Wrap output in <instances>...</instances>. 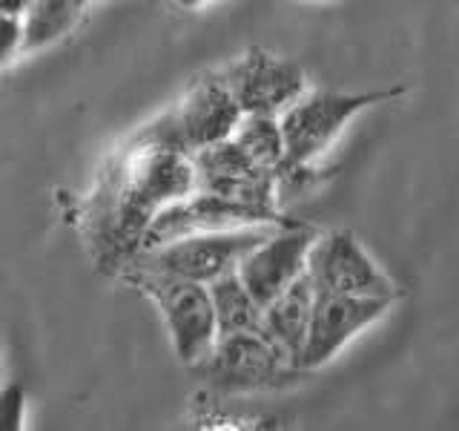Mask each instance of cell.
Listing matches in <instances>:
<instances>
[{
  "label": "cell",
  "instance_id": "6da1fadb",
  "mask_svg": "<svg viewBox=\"0 0 459 431\" xmlns=\"http://www.w3.org/2000/svg\"><path fill=\"white\" fill-rule=\"evenodd\" d=\"M198 187L193 153L172 144L161 124L147 129L115 155L86 207L92 244L100 262L138 253L152 219Z\"/></svg>",
  "mask_w": 459,
  "mask_h": 431
},
{
  "label": "cell",
  "instance_id": "7a4b0ae2",
  "mask_svg": "<svg viewBox=\"0 0 459 431\" xmlns=\"http://www.w3.org/2000/svg\"><path fill=\"white\" fill-rule=\"evenodd\" d=\"M126 279L138 285L155 302L167 322L176 356L184 365L195 368L212 351L215 339H219V322H215L210 285L184 279L167 270H155L141 262H133V270L126 273Z\"/></svg>",
  "mask_w": 459,
  "mask_h": 431
},
{
  "label": "cell",
  "instance_id": "3957f363",
  "mask_svg": "<svg viewBox=\"0 0 459 431\" xmlns=\"http://www.w3.org/2000/svg\"><path fill=\"white\" fill-rule=\"evenodd\" d=\"M396 95L399 90H379V92L307 90L279 115L281 136H284V164L279 170L310 167L316 158H322L333 147L336 138L344 133V127L359 112H365L368 107Z\"/></svg>",
  "mask_w": 459,
  "mask_h": 431
},
{
  "label": "cell",
  "instance_id": "277c9868",
  "mask_svg": "<svg viewBox=\"0 0 459 431\" xmlns=\"http://www.w3.org/2000/svg\"><path fill=\"white\" fill-rule=\"evenodd\" d=\"M273 227H279V224L201 230V233L178 236L172 242L141 251L133 256V262H141V265L155 268V270H167V273H176V277L210 285L219 277H224V273L238 270L241 259L247 256Z\"/></svg>",
  "mask_w": 459,
  "mask_h": 431
},
{
  "label": "cell",
  "instance_id": "5b68a950",
  "mask_svg": "<svg viewBox=\"0 0 459 431\" xmlns=\"http://www.w3.org/2000/svg\"><path fill=\"white\" fill-rule=\"evenodd\" d=\"M241 119L244 110L238 107L227 78L221 72H212V75H201L181 95L178 104L158 119V124L172 144L195 155L198 150L233 138Z\"/></svg>",
  "mask_w": 459,
  "mask_h": 431
},
{
  "label": "cell",
  "instance_id": "8992f818",
  "mask_svg": "<svg viewBox=\"0 0 459 431\" xmlns=\"http://www.w3.org/2000/svg\"><path fill=\"white\" fill-rule=\"evenodd\" d=\"M221 391H258L279 385L287 374L299 371L264 330L221 334L212 351L195 365Z\"/></svg>",
  "mask_w": 459,
  "mask_h": 431
},
{
  "label": "cell",
  "instance_id": "52a82bcc",
  "mask_svg": "<svg viewBox=\"0 0 459 431\" xmlns=\"http://www.w3.org/2000/svg\"><path fill=\"white\" fill-rule=\"evenodd\" d=\"M307 277L316 291L344 294V296H399L394 279L373 262V256L362 248L351 230H319L310 256Z\"/></svg>",
  "mask_w": 459,
  "mask_h": 431
},
{
  "label": "cell",
  "instance_id": "ba28073f",
  "mask_svg": "<svg viewBox=\"0 0 459 431\" xmlns=\"http://www.w3.org/2000/svg\"><path fill=\"white\" fill-rule=\"evenodd\" d=\"M391 305H394V299L316 291L307 339L296 359V368L316 371L327 365L336 354H342L344 345H351L359 334H365L370 325L385 320Z\"/></svg>",
  "mask_w": 459,
  "mask_h": 431
},
{
  "label": "cell",
  "instance_id": "9c48e42d",
  "mask_svg": "<svg viewBox=\"0 0 459 431\" xmlns=\"http://www.w3.org/2000/svg\"><path fill=\"white\" fill-rule=\"evenodd\" d=\"M221 75L227 78L244 115H281L296 98L307 92L305 66L264 49L244 52Z\"/></svg>",
  "mask_w": 459,
  "mask_h": 431
},
{
  "label": "cell",
  "instance_id": "30bf717a",
  "mask_svg": "<svg viewBox=\"0 0 459 431\" xmlns=\"http://www.w3.org/2000/svg\"><path fill=\"white\" fill-rule=\"evenodd\" d=\"M250 224H284V222L279 210L241 205V201H230L224 196H215L210 190H198L195 187L186 198L164 207L155 216L147 236H143L141 251L172 242L178 236L201 233V230H230V227H250Z\"/></svg>",
  "mask_w": 459,
  "mask_h": 431
},
{
  "label": "cell",
  "instance_id": "8fae6325",
  "mask_svg": "<svg viewBox=\"0 0 459 431\" xmlns=\"http://www.w3.org/2000/svg\"><path fill=\"white\" fill-rule=\"evenodd\" d=\"M316 236L319 230L307 224H279L241 259L238 277L262 305L305 277Z\"/></svg>",
  "mask_w": 459,
  "mask_h": 431
},
{
  "label": "cell",
  "instance_id": "7c38bea8",
  "mask_svg": "<svg viewBox=\"0 0 459 431\" xmlns=\"http://www.w3.org/2000/svg\"><path fill=\"white\" fill-rule=\"evenodd\" d=\"M313 302H316V287L305 273V277L296 279L290 287H284L279 296H273L264 305L262 330L293 363L299 359L301 348H305Z\"/></svg>",
  "mask_w": 459,
  "mask_h": 431
},
{
  "label": "cell",
  "instance_id": "4fadbf2b",
  "mask_svg": "<svg viewBox=\"0 0 459 431\" xmlns=\"http://www.w3.org/2000/svg\"><path fill=\"white\" fill-rule=\"evenodd\" d=\"M210 296H212L215 322H219V337L238 334V330H262L264 305L244 285L238 270H230L215 282H210Z\"/></svg>",
  "mask_w": 459,
  "mask_h": 431
},
{
  "label": "cell",
  "instance_id": "5bb4252c",
  "mask_svg": "<svg viewBox=\"0 0 459 431\" xmlns=\"http://www.w3.org/2000/svg\"><path fill=\"white\" fill-rule=\"evenodd\" d=\"M233 138L258 167L276 172L284 164V136H281L279 115H262V112L244 115Z\"/></svg>",
  "mask_w": 459,
  "mask_h": 431
},
{
  "label": "cell",
  "instance_id": "9a60e30c",
  "mask_svg": "<svg viewBox=\"0 0 459 431\" xmlns=\"http://www.w3.org/2000/svg\"><path fill=\"white\" fill-rule=\"evenodd\" d=\"M81 9L72 0H47V4H32L23 12V55L43 49L64 38L75 26Z\"/></svg>",
  "mask_w": 459,
  "mask_h": 431
},
{
  "label": "cell",
  "instance_id": "2e32d148",
  "mask_svg": "<svg viewBox=\"0 0 459 431\" xmlns=\"http://www.w3.org/2000/svg\"><path fill=\"white\" fill-rule=\"evenodd\" d=\"M14 55H23V21L0 14V66H6Z\"/></svg>",
  "mask_w": 459,
  "mask_h": 431
},
{
  "label": "cell",
  "instance_id": "e0dca14e",
  "mask_svg": "<svg viewBox=\"0 0 459 431\" xmlns=\"http://www.w3.org/2000/svg\"><path fill=\"white\" fill-rule=\"evenodd\" d=\"M23 414V391L18 385L0 388V428H18Z\"/></svg>",
  "mask_w": 459,
  "mask_h": 431
},
{
  "label": "cell",
  "instance_id": "ac0fdd59",
  "mask_svg": "<svg viewBox=\"0 0 459 431\" xmlns=\"http://www.w3.org/2000/svg\"><path fill=\"white\" fill-rule=\"evenodd\" d=\"M29 0H0V14H12V18H23Z\"/></svg>",
  "mask_w": 459,
  "mask_h": 431
},
{
  "label": "cell",
  "instance_id": "d6986e66",
  "mask_svg": "<svg viewBox=\"0 0 459 431\" xmlns=\"http://www.w3.org/2000/svg\"><path fill=\"white\" fill-rule=\"evenodd\" d=\"M176 6H181V9H201V6H207L210 0H172Z\"/></svg>",
  "mask_w": 459,
  "mask_h": 431
},
{
  "label": "cell",
  "instance_id": "ffe728a7",
  "mask_svg": "<svg viewBox=\"0 0 459 431\" xmlns=\"http://www.w3.org/2000/svg\"><path fill=\"white\" fill-rule=\"evenodd\" d=\"M72 4H75V6H78V9L83 12L86 6H90V4H92V0H72Z\"/></svg>",
  "mask_w": 459,
  "mask_h": 431
},
{
  "label": "cell",
  "instance_id": "44dd1931",
  "mask_svg": "<svg viewBox=\"0 0 459 431\" xmlns=\"http://www.w3.org/2000/svg\"><path fill=\"white\" fill-rule=\"evenodd\" d=\"M310 4H322V0H310Z\"/></svg>",
  "mask_w": 459,
  "mask_h": 431
}]
</instances>
